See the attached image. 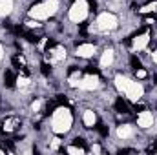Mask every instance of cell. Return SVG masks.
Masks as SVG:
<instances>
[{"label":"cell","instance_id":"2e32d148","mask_svg":"<svg viewBox=\"0 0 157 155\" xmlns=\"http://www.w3.org/2000/svg\"><path fill=\"white\" fill-rule=\"evenodd\" d=\"M148 44V35L144 33V35H139V37H135L133 40V47H137V49H141V47H144Z\"/></svg>","mask_w":157,"mask_h":155},{"label":"cell","instance_id":"277c9868","mask_svg":"<svg viewBox=\"0 0 157 155\" xmlns=\"http://www.w3.org/2000/svg\"><path fill=\"white\" fill-rule=\"evenodd\" d=\"M64 55H66V51L60 47V46H53V47H49V49H46V57H48V60L49 62H60L62 59H64Z\"/></svg>","mask_w":157,"mask_h":155},{"label":"cell","instance_id":"7c38bea8","mask_svg":"<svg viewBox=\"0 0 157 155\" xmlns=\"http://www.w3.org/2000/svg\"><path fill=\"white\" fill-rule=\"evenodd\" d=\"M112 60H113V51H112V49H106V51L102 53V59H101V66H102V68H108V66L112 64Z\"/></svg>","mask_w":157,"mask_h":155},{"label":"cell","instance_id":"7a4b0ae2","mask_svg":"<svg viewBox=\"0 0 157 155\" xmlns=\"http://www.w3.org/2000/svg\"><path fill=\"white\" fill-rule=\"evenodd\" d=\"M86 15H88V4H86L84 0L75 2L73 7H71V11H70V18H71L73 22H80V20L86 18Z\"/></svg>","mask_w":157,"mask_h":155},{"label":"cell","instance_id":"44dd1931","mask_svg":"<svg viewBox=\"0 0 157 155\" xmlns=\"http://www.w3.org/2000/svg\"><path fill=\"white\" fill-rule=\"evenodd\" d=\"M46 7H48L49 15H53L55 9H57V0H48V2H46Z\"/></svg>","mask_w":157,"mask_h":155},{"label":"cell","instance_id":"603a6c76","mask_svg":"<svg viewBox=\"0 0 157 155\" xmlns=\"http://www.w3.org/2000/svg\"><path fill=\"white\" fill-rule=\"evenodd\" d=\"M130 64H132V68H133V70H139V68H141V60H139L135 55H132V57H130Z\"/></svg>","mask_w":157,"mask_h":155},{"label":"cell","instance_id":"4fadbf2b","mask_svg":"<svg viewBox=\"0 0 157 155\" xmlns=\"http://www.w3.org/2000/svg\"><path fill=\"white\" fill-rule=\"evenodd\" d=\"M117 133H119V137H122V139H126V137H132V135H133V128H132V126H128V124H124V126H119Z\"/></svg>","mask_w":157,"mask_h":155},{"label":"cell","instance_id":"8fae6325","mask_svg":"<svg viewBox=\"0 0 157 155\" xmlns=\"http://www.w3.org/2000/svg\"><path fill=\"white\" fill-rule=\"evenodd\" d=\"M11 62H13V66H15V68H18V70H22V71H24V73L28 75V71L24 70V68H26V59H24L22 55H15V57L11 59Z\"/></svg>","mask_w":157,"mask_h":155},{"label":"cell","instance_id":"484cf974","mask_svg":"<svg viewBox=\"0 0 157 155\" xmlns=\"http://www.w3.org/2000/svg\"><path fill=\"white\" fill-rule=\"evenodd\" d=\"M49 71H51L49 64H42V73H44V75H49Z\"/></svg>","mask_w":157,"mask_h":155},{"label":"cell","instance_id":"7402d4cb","mask_svg":"<svg viewBox=\"0 0 157 155\" xmlns=\"http://www.w3.org/2000/svg\"><path fill=\"white\" fill-rule=\"evenodd\" d=\"M143 11H144V13H155L157 11V2H152V4H148V6H144Z\"/></svg>","mask_w":157,"mask_h":155},{"label":"cell","instance_id":"e0dca14e","mask_svg":"<svg viewBox=\"0 0 157 155\" xmlns=\"http://www.w3.org/2000/svg\"><path fill=\"white\" fill-rule=\"evenodd\" d=\"M4 82H6V86H7V88H13V86H15L17 77H15V73H13L11 70H7V71H6V75H4Z\"/></svg>","mask_w":157,"mask_h":155},{"label":"cell","instance_id":"5b68a950","mask_svg":"<svg viewBox=\"0 0 157 155\" xmlns=\"http://www.w3.org/2000/svg\"><path fill=\"white\" fill-rule=\"evenodd\" d=\"M126 95H128L132 100H139V99L143 97V88H141V84H137V82H130L128 88H126Z\"/></svg>","mask_w":157,"mask_h":155},{"label":"cell","instance_id":"6da1fadb","mask_svg":"<svg viewBox=\"0 0 157 155\" xmlns=\"http://www.w3.org/2000/svg\"><path fill=\"white\" fill-rule=\"evenodd\" d=\"M70 126H71V113H70V110L59 108L55 112V119H53V130L57 133H64V131L70 130Z\"/></svg>","mask_w":157,"mask_h":155},{"label":"cell","instance_id":"9a60e30c","mask_svg":"<svg viewBox=\"0 0 157 155\" xmlns=\"http://www.w3.org/2000/svg\"><path fill=\"white\" fill-rule=\"evenodd\" d=\"M11 6H13V2H11V0H0V15H2V17L9 15Z\"/></svg>","mask_w":157,"mask_h":155},{"label":"cell","instance_id":"cb8c5ba5","mask_svg":"<svg viewBox=\"0 0 157 155\" xmlns=\"http://www.w3.org/2000/svg\"><path fill=\"white\" fill-rule=\"evenodd\" d=\"M95 128H97V131H99V133H101L102 137H106V135H108V128H106L104 124H97Z\"/></svg>","mask_w":157,"mask_h":155},{"label":"cell","instance_id":"d6986e66","mask_svg":"<svg viewBox=\"0 0 157 155\" xmlns=\"http://www.w3.org/2000/svg\"><path fill=\"white\" fill-rule=\"evenodd\" d=\"M115 108H117V112H121V113H128V104L122 99H117L115 100Z\"/></svg>","mask_w":157,"mask_h":155},{"label":"cell","instance_id":"3957f363","mask_svg":"<svg viewBox=\"0 0 157 155\" xmlns=\"http://www.w3.org/2000/svg\"><path fill=\"white\" fill-rule=\"evenodd\" d=\"M99 28L101 29H113L115 26H117V18L113 17V15H110V13H102L101 17H99Z\"/></svg>","mask_w":157,"mask_h":155},{"label":"cell","instance_id":"30bf717a","mask_svg":"<svg viewBox=\"0 0 157 155\" xmlns=\"http://www.w3.org/2000/svg\"><path fill=\"white\" fill-rule=\"evenodd\" d=\"M93 53H95V46H93V44H80L77 47L78 57H91Z\"/></svg>","mask_w":157,"mask_h":155},{"label":"cell","instance_id":"f546056e","mask_svg":"<svg viewBox=\"0 0 157 155\" xmlns=\"http://www.w3.org/2000/svg\"><path fill=\"white\" fill-rule=\"evenodd\" d=\"M0 59H2V46H0Z\"/></svg>","mask_w":157,"mask_h":155},{"label":"cell","instance_id":"4316f807","mask_svg":"<svg viewBox=\"0 0 157 155\" xmlns=\"http://www.w3.org/2000/svg\"><path fill=\"white\" fill-rule=\"evenodd\" d=\"M75 146H78V148H84V146H86V144H84V139H75Z\"/></svg>","mask_w":157,"mask_h":155},{"label":"cell","instance_id":"ffe728a7","mask_svg":"<svg viewBox=\"0 0 157 155\" xmlns=\"http://www.w3.org/2000/svg\"><path fill=\"white\" fill-rule=\"evenodd\" d=\"M17 84H18V86H20V88H26V86H28V84H29V78H28V75H26V73H24V75H22V77H17Z\"/></svg>","mask_w":157,"mask_h":155},{"label":"cell","instance_id":"f1b7e54d","mask_svg":"<svg viewBox=\"0 0 157 155\" xmlns=\"http://www.w3.org/2000/svg\"><path fill=\"white\" fill-rule=\"evenodd\" d=\"M154 60H155V62H157V51H155V53H154Z\"/></svg>","mask_w":157,"mask_h":155},{"label":"cell","instance_id":"d4e9b609","mask_svg":"<svg viewBox=\"0 0 157 155\" xmlns=\"http://www.w3.org/2000/svg\"><path fill=\"white\" fill-rule=\"evenodd\" d=\"M135 71H137V77H139V78H144L146 75H148V73H146L143 68H139V70H135Z\"/></svg>","mask_w":157,"mask_h":155},{"label":"cell","instance_id":"ba28073f","mask_svg":"<svg viewBox=\"0 0 157 155\" xmlns=\"http://www.w3.org/2000/svg\"><path fill=\"white\" fill-rule=\"evenodd\" d=\"M29 13H31V17H35V18H46V17H49V11H48L46 4H44V6H42V4H39V6H33Z\"/></svg>","mask_w":157,"mask_h":155},{"label":"cell","instance_id":"83f0119b","mask_svg":"<svg viewBox=\"0 0 157 155\" xmlns=\"http://www.w3.org/2000/svg\"><path fill=\"white\" fill-rule=\"evenodd\" d=\"M88 7H90L91 11H95V9H97V2H95V0H90V2H88Z\"/></svg>","mask_w":157,"mask_h":155},{"label":"cell","instance_id":"ac0fdd59","mask_svg":"<svg viewBox=\"0 0 157 155\" xmlns=\"http://www.w3.org/2000/svg\"><path fill=\"white\" fill-rule=\"evenodd\" d=\"M115 82H117V88L122 89V91H126V88H128V84H130V80H128L126 77H122V75H117Z\"/></svg>","mask_w":157,"mask_h":155},{"label":"cell","instance_id":"9c48e42d","mask_svg":"<svg viewBox=\"0 0 157 155\" xmlns=\"http://www.w3.org/2000/svg\"><path fill=\"white\" fill-rule=\"evenodd\" d=\"M137 120H139V126H141V128H150L152 122H154V117H152L150 112H141Z\"/></svg>","mask_w":157,"mask_h":155},{"label":"cell","instance_id":"5bb4252c","mask_svg":"<svg viewBox=\"0 0 157 155\" xmlns=\"http://www.w3.org/2000/svg\"><path fill=\"white\" fill-rule=\"evenodd\" d=\"M95 122H97V117H95V113L88 110V112L84 113V124H86L88 128H93V126H95Z\"/></svg>","mask_w":157,"mask_h":155},{"label":"cell","instance_id":"8992f818","mask_svg":"<svg viewBox=\"0 0 157 155\" xmlns=\"http://www.w3.org/2000/svg\"><path fill=\"white\" fill-rule=\"evenodd\" d=\"M18 126H20V119L18 117H7L4 120V124H2V131L4 133H13Z\"/></svg>","mask_w":157,"mask_h":155},{"label":"cell","instance_id":"52a82bcc","mask_svg":"<svg viewBox=\"0 0 157 155\" xmlns=\"http://www.w3.org/2000/svg\"><path fill=\"white\" fill-rule=\"evenodd\" d=\"M77 86L80 89H93V88H97V75H90V73H88V77H84L82 80H78Z\"/></svg>","mask_w":157,"mask_h":155}]
</instances>
